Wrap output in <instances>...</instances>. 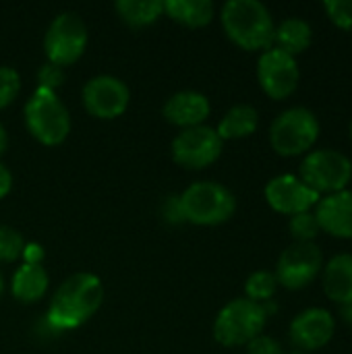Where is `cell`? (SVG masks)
Masks as SVG:
<instances>
[{"mask_svg": "<svg viewBox=\"0 0 352 354\" xmlns=\"http://www.w3.org/2000/svg\"><path fill=\"white\" fill-rule=\"evenodd\" d=\"M102 301L104 286L95 274H73L56 288L48 309V322L54 330H75L98 313Z\"/></svg>", "mask_w": 352, "mask_h": 354, "instance_id": "1", "label": "cell"}, {"mask_svg": "<svg viewBox=\"0 0 352 354\" xmlns=\"http://www.w3.org/2000/svg\"><path fill=\"white\" fill-rule=\"evenodd\" d=\"M226 35L245 50H268L274 44L276 25L268 6L259 0H228L222 6Z\"/></svg>", "mask_w": 352, "mask_h": 354, "instance_id": "2", "label": "cell"}, {"mask_svg": "<svg viewBox=\"0 0 352 354\" xmlns=\"http://www.w3.org/2000/svg\"><path fill=\"white\" fill-rule=\"evenodd\" d=\"M25 124L44 145H58L71 133V114L56 91L37 87L25 104Z\"/></svg>", "mask_w": 352, "mask_h": 354, "instance_id": "3", "label": "cell"}, {"mask_svg": "<svg viewBox=\"0 0 352 354\" xmlns=\"http://www.w3.org/2000/svg\"><path fill=\"white\" fill-rule=\"evenodd\" d=\"M185 220L199 226H216L232 218L237 199L232 191L214 180L193 183L180 197Z\"/></svg>", "mask_w": 352, "mask_h": 354, "instance_id": "4", "label": "cell"}, {"mask_svg": "<svg viewBox=\"0 0 352 354\" xmlns=\"http://www.w3.org/2000/svg\"><path fill=\"white\" fill-rule=\"evenodd\" d=\"M268 315L259 303L234 299L222 307L214 322V338L222 346H247L266 328Z\"/></svg>", "mask_w": 352, "mask_h": 354, "instance_id": "5", "label": "cell"}, {"mask_svg": "<svg viewBox=\"0 0 352 354\" xmlns=\"http://www.w3.org/2000/svg\"><path fill=\"white\" fill-rule=\"evenodd\" d=\"M319 137L317 116L303 106L278 114L270 127V143L280 156H301L313 147Z\"/></svg>", "mask_w": 352, "mask_h": 354, "instance_id": "6", "label": "cell"}, {"mask_svg": "<svg viewBox=\"0 0 352 354\" xmlns=\"http://www.w3.org/2000/svg\"><path fill=\"white\" fill-rule=\"evenodd\" d=\"M315 193H338L344 191L352 178V162L336 149L309 151L301 164L299 176Z\"/></svg>", "mask_w": 352, "mask_h": 354, "instance_id": "7", "label": "cell"}, {"mask_svg": "<svg viewBox=\"0 0 352 354\" xmlns=\"http://www.w3.org/2000/svg\"><path fill=\"white\" fill-rule=\"evenodd\" d=\"M87 46V27L85 21L71 10L60 12L48 27L44 35V50L48 62L58 66H68L81 58Z\"/></svg>", "mask_w": 352, "mask_h": 354, "instance_id": "8", "label": "cell"}, {"mask_svg": "<svg viewBox=\"0 0 352 354\" xmlns=\"http://www.w3.org/2000/svg\"><path fill=\"white\" fill-rule=\"evenodd\" d=\"M324 268V253L315 243H293L286 247L276 266L278 284L299 290L311 284Z\"/></svg>", "mask_w": 352, "mask_h": 354, "instance_id": "9", "label": "cell"}, {"mask_svg": "<svg viewBox=\"0 0 352 354\" xmlns=\"http://www.w3.org/2000/svg\"><path fill=\"white\" fill-rule=\"evenodd\" d=\"M222 153V139L216 129L199 124L183 129L172 141V158L185 168H205L214 164Z\"/></svg>", "mask_w": 352, "mask_h": 354, "instance_id": "10", "label": "cell"}, {"mask_svg": "<svg viewBox=\"0 0 352 354\" xmlns=\"http://www.w3.org/2000/svg\"><path fill=\"white\" fill-rule=\"evenodd\" d=\"M299 77H301V73H299L297 58L276 46L263 50V54L257 60L259 85L274 100L288 97L297 89Z\"/></svg>", "mask_w": 352, "mask_h": 354, "instance_id": "11", "label": "cell"}, {"mask_svg": "<svg viewBox=\"0 0 352 354\" xmlns=\"http://www.w3.org/2000/svg\"><path fill=\"white\" fill-rule=\"evenodd\" d=\"M131 100V91L124 81L112 75H98L89 79L83 87V106L95 118H116L120 116Z\"/></svg>", "mask_w": 352, "mask_h": 354, "instance_id": "12", "label": "cell"}, {"mask_svg": "<svg viewBox=\"0 0 352 354\" xmlns=\"http://www.w3.org/2000/svg\"><path fill=\"white\" fill-rule=\"evenodd\" d=\"M266 199L276 212L295 216L301 212H309L313 205H317L322 195L309 189L299 176L280 174L266 185Z\"/></svg>", "mask_w": 352, "mask_h": 354, "instance_id": "13", "label": "cell"}, {"mask_svg": "<svg viewBox=\"0 0 352 354\" xmlns=\"http://www.w3.org/2000/svg\"><path fill=\"white\" fill-rule=\"evenodd\" d=\"M336 332V322L328 309L311 307L301 311L290 324V340L303 351H317L326 346Z\"/></svg>", "mask_w": 352, "mask_h": 354, "instance_id": "14", "label": "cell"}, {"mask_svg": "<svg viewBox=\"0 0 352 354\" xmlns=\"http://www.w3.org/2000/svg\"><path fill=\"white\" fill-rule=\"evenodd\" d=\"M319 228L338 239H352V191L344 189L317 201Z\"/></svg>", "mask_w": 352, "mask_h": 354, "instance_id": "15", "label": "cell"}, {"mask_svg": "<svg viewBox=\"0 0 352 354\" xmlns=\"http://www.w3.org/2000/svg\"><path fill=\"white\" fill-rule=\"evenodd\" d=\"M210 100L193 89L178 91L170 95V100L164 104V118L176 127L191 129L203 124V120L210 116Z\"/></svg>", "mask_w": 352, "mask_h": 354, "instance_id": "16", "label": "cell"}, {"mask_svg": "<svg viewBox=\"0 0 352 354\" xmlns=\"http://www.w3.org/2000/svg\"><path fill=\"white\" fill-rule=\"evenodd\" d=\"M324 292L334 303L352 301V255L338 253L324 268Z\"/></svg>", "mask_w": 352, "mask_h": 354, "instance_id": "17", "label": "cell"}, {"mask_svg": "<svg viewBox=\"0 0 352 354\" xmlns=\"http://www.w3.org/2000/svg\"><path fill=\"white\" fill-rule=\"evenodd\" d=\"M48 272L41 263H21L17 272L12 274L10 290L12 297L23 303H35L39 301L48 290Z\"/></svg>", "mask_w": 352, "mask_h": 354, "instance_id": "18", "label": "cell"}, {"mask_svg": "<svg viewBox=\"0 0 352 354\" xmlns=\"http://www.w3.org/2000/svg\"><path fill=\"white\" fill-rule=\"evenodd\" d=\"M259 124V112L249 106V104H237L232 106L220 120L216 133L220 135V139H243L249 137L251 133H255Z\"/></svg>", "mask_w": 352, "mask_h": 354, "instance_id": "19", "label": "cell"}, {"mask_svg": "<svg viewBox=\"0 0 352 354\" xmlns=\"http://www.w3.org/2000/svg\"><path fill=\"white\" fill-rule=\"evenodd\" d=\"M313 39V29L311 25L301 19V17H288L284 19L278 27H276V33H274V41H276V48L288 52V54H299L303 50L309 48Z\"/></svg>", "mask_w": 352, "mask_h": 354, "instance_id": "20", "label": "cell"}, {"mask_svg": "<svg viewBox=\"0 0 352 354\" xmlns=\"http://www.w3.org/2000/svg\"><path fill=\"white\" fill-rule=\"evenodd\" d=\"M212 0H166L164 12L187 27H203L214 19Z\"/></svg>", "mask_w": 352, "mask_h": 354, "instance_id": "21", "label": "cell"}, {"mask_svg": "<svg viewBox=\"0 0 352 354\" xmlns=\"http://www.w3.org/2000/svg\"><path fill=\"white\" fill-rule=\"evenodd\" d=\"M114 8L129 25L145 27L164 15V0H116Z\"/></svg>", "mask_w": 352, "mask_h": 354, "instance_id": "22", "label": "cell"}, {"mask_svg": "<svg viewBox=\"0 0 352 354\" xmlns=\"http://www.w3.org/2000/svg\"><path fill=\"white\" fill-rule=\"evenodd\" d=\"M276 288H278V278L276 274L272 272H266V270H259V272H253L247 282H245V295L249 301L253 303H268L274 299L276 295Z\"/></svg>", "mask_w": 352, "mask_h": 354, "instance_id": "23", "label": "cell"}, {"mask_svg": "<svg viewBox=\"0 0 352 354\" xmlns=\"http://www.w3.org/2000/svg\"><path fill=\"white\" fill-rule=\"evenodd\" d=\"M288 230H290V234L295 236L297 243H313L322 228H319V222H317L315 214L301 212V214L290 216Z\"/></svg>", "mask_w": 352, "mask_h": 354, "instance_id": "24", "label": "cell"}, {"mask_svg": "<svg viewBox=\"0 0 352 354\" xmlns=\"http://www.w3.org/2000/svg\"><path fill=\"white\" fill-rule=\"evenodd\" d=\"M23 236L10 226H0V261H17L23 255Z\"/></svg>", "mask_w": 352, "mask_h": 354, "instance_id": "25", "label": "cell"}, {"mask_svg": "<svg viewBox=\"0 0 352 354\" xmlns=\"http://www.w3.org/2000/svg\"><path fill=\"white\" fill-rule=\"evenodd\" d=\"M21 89V77L12 66H0V110L10 106Z\"/></svg>", "mask_w": 352, "mask_h": 354, "instance_id": "26", "label": "cell"}, {"mask_svg": "<svg viewBox=\"0 0 352 354\" xmlns=\"http://www.w3.org/2000/svg\"><path fill=\"white\" fill-rule=\"evenodd\" d=\"M326 12L340 29H352V0H326Z\"/></svg>", "mask_w": 352, "mask_h": 354, "instance_id": "27", "label": "cell"}, {"mask_svg": "<svg viewBox=\"0 0 352 354\" xmlns=\"http://www.w3.org/2000/svg\"><path fill=\"white\" fill-rule=\"evenodd\" d=\"M64 81V68L54 64V62H46L41 64V68L37 71V87L41 89H50V91H56Z\"/></svg>", "mask_w": 352, "mask_h": 354, "instance_id": "28", "label": "cell"}, {"mask_svg": "<svg viewBox=\"0 0 352 354\" xmlns=\"http://www.w3.org/2000/svg\"><path fill=\"white\" fill-rule=\"evenodd\" d=\"M247 354H282V346L272 336L259 334L247 344Z\"/></svg>", "mask_w": 352, "mask_h": 354, "instance_id": "29", "label": "cell"}, {"mask_svg": "<svg viewBox=\"0 0 352 354\" xmlns=\"http://www.w3.org/2000/svg\"><path fill=\"white\" fill-rule=\"evenodd\" d=\"M162 216L170 222V224H178V222H185V216H183V207H180V199L178 197H168L162 205Z\"/></svg>", "mask_w": 352, "mask_h": 354, "instance_id": "30", "label": "cell"}, {"mask_svg": "<svg viewBox=\"0 0 352 354\" xmlns=\"http://www.w3.org/2000/svg\"><path fill=\"white\" fill-rule=\"evenodd\" d=\"M23 261L25 263H41V259H44V249L39 247V245H25V249H23Z\"/></svg>", "mask_w": 352, "mask_h": 354, "instance_id": "31", "label": "cell"}, {"mask_svg": "<svg viewBox=\"0 0 352 354\" xmlns=\"http://www.w3.org/2000/svg\"><path fill=\"white\" fill-rule=\"evenodd\" d=\"M10 187H12V174H10V170L0 162V199L8 195Z\"/></svg>", "mask_w": 352, "mask_h": 354, "instance_id": "32", "label": "cell"}, {"mask_svg": "<svg viewBox=\"0 0 352 354\" xmlns=\"http://www.w3.org/2000/svg\"><path fill=\"white\" fill-rule=\"evenodd\" d=\"M340 315H342V319H344L349 326H352V301L340 305Z\"/></svg>", "mask_w": 352, "mask_h": 354, "instance_id": "33", "label": "cell"}, {"mask_svg": "<svg viewBox=\"0 0 352 354\" xmlns=\"http://www.w3.org/2000/svg\"><path fill=\"white\" fill-rule=\"evenodd\" d=\"M6 143H8V137H6V131H4V127H2V122H0V156H2L4 149H6Z\"/></svg>", "mask_w": 352, "mask_h": 354, "instance_id": "34", "label": "cell"}, {"mask_svg": "<svg viewBox=\"0 0 352 354\" xmlns=\"http://www.w3.org/2000/svg\"><path fill=\"white\" fill-rule=\"evenodd\" d=\"M4 292V278H2V272H0V295Z\"/></svg>", "mask_w": 352, "mask_h": 354, "instance_id": "35", "label": "cell"}, {"mask_svg": "<svg viewBox=\"0 0 352 354\" xmlns=\"http://www.w3.org/2000/svg\"><path fill=\"white\" fill-rule=\"evenodd\" d=\"M349 133H351V139H352V120H351V124H349Z\"/></svg>", "mask_w": 352, "mask_h": 354, "instance_id": "36", "label": "cell"}]
</instances>
